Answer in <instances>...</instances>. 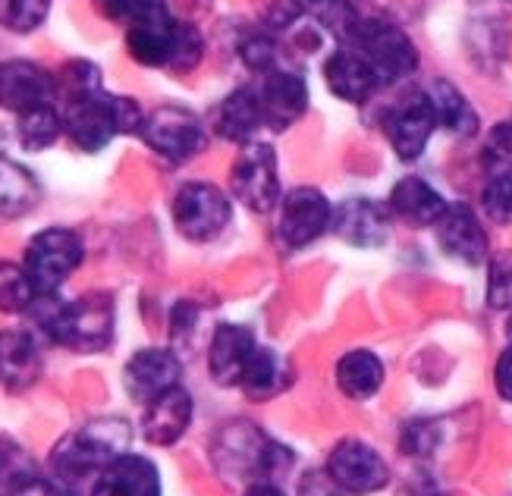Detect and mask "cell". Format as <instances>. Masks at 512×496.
<instances>
[{
	"instance_id": "6da1fadb",
	"label": "cell",
	"mask_w": 512,
	"mask_h": 496,
	"mask_svg": "<svg viewBox=\"0 0 512 496\" xmlns=\"http://www.w3.org/2000/svg\"><path fill=\"white\" fill-rule=\"evenodd\" d=\"M29 311L38 330L57 346L98 352L114 340V299L107 292H88L76 302H60L54 292V296H38Z\"/></svg>"
},
{
	"instance_id": "7a4b0ae2",
	"label": "cell",
	"mask_w": 512,
	"mask_h": 496,
	"mask_svg": "<svg viewBox=\"0 0 512 496\" xmlns=\"http://www.w3.org/2000/svg\"><path fill=\"white\" fill-rule=\"evenodd\" d=\"M211 462L217 475L230 484H258L283 475L293 465V453L274 443L261 427L249 421H230L211 440Z\"/></svg>"
},
{
	"instance_id": "3957f363",
	"label": "cell",
	"mask_w": 512,
	"mask_h": 496,
	"mask_svg": "<svg viewBox=\"0 0 512 496\" xmlns=\"http://www.w3.org/2000/svg\"><path fill=\"white\" fill-rule=\"evenodd\" d=\"M132 427L123 418H95L79 431L66 434L51 453V471L57 481H82L129 453Z\"/></svg>"
},
{
	"instance_id": "277c9868",
	"label": "cell",
	"mask_w": 512,
	"mask_h": 496,
	"mask_svg": "<svg viewBox=\"0 0 512 496\" xmlns=\"http://www.w3.org/2000/svg\"><path fill=\"white\" fill-rule=\"evenodd\" d=\"M60 114H63L70 142L88 154L107 148L117 135L142 132L145 126V114L139 101H132L126 95H107V92L63 107Z\"/></svg>"
},
{
	"instance_id": "5b68a950",
	"label": "cell",
	"mask_w": 512,
	"mask_h": 496,
	"mask_svg": "<svg viewBox=\"0 0 512 496\" xmlns=\"http://www.w3.org/2000/svg\"><path fill=\"white\" fill-rule=\"evenodd\" d=\"M349 48H355L374 66V73L381 76L384 85L409 79L418 66L415 41L390 19H362Z\"/></svg>"
},
{
	"instance_id": "8992f818",
	"label": "cell",
	"mask_w": 512,
	"mask_h": 496,
	"mask_svg": "<svg viewBox=\"0 0 512 496\" xmlns=\"http://www.w3.org/2000/svg\"><path fill=\"white\" fill-rule=\"evenodd\" d=\"M82 258H85V245L79 233L66 227H51L32 236V242L26 245L22 267H26V274L32 277L41 296H54V292L70 280L73 270L82 264Z\"/></svg>"
},
{
	"instance_id": "52a82bcc",
	"label": "cell",
	"mask_w": 512,
	"mask_h": 496,
	"mask_svg": "<svg viewBox=\"0 0 512 496\" xmlns=\"http://www.w3.org/2000/svg\"><path fill=\"white\" fill-rule=\"evenodd\" d=\"M230 198L211 183H186L173 195L176 233L189 242H214L230 227Z\"/></svg>"
},
{
	"instance_id": "ba28073f",
	"label": "cell",
	"mask_w": 512,
	"mask_h": 496,
	"mask_svg": "<svg viewBox=\"0 0 512 496\" xmlns=\"http://www.w3.org/2000/svg\"><path fill=\"white\" fill-rule=\"evenodd\" d=\"M230 192L239 205L255 214H267L280 205V176H277V154L264 142L242 145L230 170Z\"/></svg>"
},
{
	"instance_id": "9c48e42d",
	"label": "cell",
	"mask_w": 512,
	"mask_h": 496,
	"mask_svg": "<svg viewBox=\"0 0 512 496\" xmlns=\"http://www.w3.org/2000/svg\"><path fill=\"white\" fill-rule=\"evenodd\" d=\"M139 135L154 154L164 157L170 164H186L189 157H195L208 142L205 123L198 120L192 110L173 107V104H164L154 110V114H148Z\"/></svg>"
},
{
	"instance_id": "30bf717a",
	"label": "cell",
	"mask_w": 512,
	"mask_h": 496,
	"mask_svg": "<svg viewBox=\"0 0 512 496\" xmlns=\"http://www.w3.org/2000/svg\"><path fill=\"white\" fill-rule=\"evenodd\" d=\"M333 217L337 208H330L321 189L299 186L280 201V220H277V242L286 252H299V248L321 239L327 230H333Z\"/></svg>"
},
{
	"instance_id": "8fae6325",
	"label": "cell",
	"mask_w": 512,
	"mask_h": 496,
	"mask_svg": "<svg viewBox=\"0 0 512 496\" xmlns=\"http://www.w3.org/2000/svg\"><path fill=\"white\" fill-rule=\"evenodd\" d=\"M327 478L349 496H371L390 484V465L365 440H340L327 456Z\"/></svg>"
},
{
	"instance_id": "7c38bea8",
	"label": "cell",
	"mask_w": 512,
	"mask_h": 496,
	"mask_svg": "<svg viewBox=\"0 0 512 496\" xmlns=\"http://www.w3.org/2000/svg\"><path fill=\"white\" fill-rule=\"evenodd\" d=\"M440 126L437 107L431 92H412L409 98L396 101L384 114V132L399 161H418L425 145Z\"/></svg>"
},
{
	"instance_id": "4fadbf2b",
	"label": "cell",
	"mask_w": 512,
	"mask_h": 496,
	"mask_svg": "<svg viewBox=\"0 0 512 496\" xmlns=\"http://www.w3.org/2000/svg\"><path fill=\"white\" fill-rule=\"evenodd\" d=\"M126 390L139 405H148L167 390L180 387L183 362L170 349H142L126 362Z\"/></svg>"
},
{
	"instance_id": "5bb4252c",
	"label": "cell",
	"mask_w": 512,
	"mask_h": 496,
	"mask_svg": "<svg viewBox=\"0 0 512 496\" xmlns=\"http://www.w3.org/2000/svg\"><path fill=\"white\" fill-rule=\"evenodd\" d=\"M258 352V340L252 327L242 324H217L208 346V374L217 387H239L252 355Z\"/></svg>"
},
{
	"instance_id": "9a60e30c",
	"label": "cell",
	"mask_w": 512,
	"mask_h": 496,
	"mask_svg": "<svg viewBox=\"0 0 512 496\" xmlns=\"http://www.w3.org/2000/svg\"><path fill=\"white\" fill-rule=\"evenodd\" d=\"M0 101L13 114H26V110L44 107L57 101V82L54 73L41 70L38 63L29 60H10L0 73Z\"/></svg>"
},
{
	"instance_id": "2e32d148",
	"label": "cell",
	"mask_w": 512,
	"mask_h": 496,
	"mask_svg": "<svg viewBox=\"0 0 512 496\" xmlns=\"http://www.w3.org/2000/svg\"><path fill=\"white\" fill-rule=\"evenodd\" d=\"M434 230L447 258L469 264V267H478L481 261H487V233L481 227L475 208L462 205V201L459 205H450L447 214L437 220Z\"/></svg>"
},
{
	"instance_id": "e0dca14e",
	"label": "cell",
	"mask_w": 512,
	"mask_h": 496,
	"mask_svg": "<svg viewBox=\"0 0 512 496\" xmlns=\"http://www.w3.org/2000/svg\"><path fill=\"white\" fill-rule=\"evenodd\" d=\"M261 107H264V123L274 132H283L293 123H299L308 110V82L299 70H274L264 76L261 85Z\"/></svg>"
},
{
	"instance_id": "ac0fdd59",
	"label": "cell",
	"mask_w": 512,
	"mask_h": 496,
	"mask_svg": "<svg viewBox=\"0 0 512 496\" xmlns=\"http://www.w3.org/2000/svg\"><path fill=\"white\" fill-rule=\"evenodd\" d=\"M390 214L374 198H346L333 217V233L355 248H381L390 239Z\"/></svg>"
},
{
	"instance_id": "d6986e66",
	"label": "cell",
	"mask_w": 512,
	"mask_h": 496,
	"mask_svg": "<svg viewBox=\"0 0 512 496\" xmlns=\"http://www.w3.org/2000/svg\"><path fill=\"white\" fill-rule=\"evenodd\" d=\"M324 79L330 92L346 104H365L377 88H384L381 76L374 73V66L355 48H349V44H343V48H337L327 57Z\"/></svg>"
},
{
	"instance_id": "ffe728a7",
	"label": "cell",
	"mask_w": 512,
	"mask_h": 496,
	"mask_svg": "<svg viewBox=\"0 0 512 496\" xmlns=\"http://www.w3.org/2000/svg\"><path fill=\"white\" fill-rule=\"evenodd\" d=\"M92 496H161L158 465L145 456L126 453L95 475Z\"/></svg>"
},
{
	"instance_id": "44dd1931",
	"label": "cell",
	"mask_w": 512,
	"mask_h": 496,
	"mask_svg": "<svg viewBox=\"0 0 512 496\" xmlns=\"http://www.w3.org/2000/svg\"><path fill=\"white\" fill-rule=\"evenodd\" d=\"M192 396L183 387H173L154 402L142 405V434L154 446H173L192 424Z\"/></svg>"
},
{
	"instance_id": "7402d4cb",
	"label": "cell",
	"mask_w": 512,
	"mask_h": 496,
	"mask_svg": "<svg viewBox=\"0 0 512 496\" xmlns=\"http://www.w3.org/2000/svg\"><path fill=\"white\" fill-rule=\"evenodd\" d=\"M447 201H443V195L425 183L421 176H406L399 179V183L393 186L390 192V211L393 217H399L403 223H409V227L421 230V227H437V220L447 214Z\"/></svg>"
},
{
	"instance_id": "603a6c76",
	"label": "cell",
	"mask_w": 512,
	"mask_h": 496,
	"mask_svg": "<svg viewBox=\"0 0 512 496\" xmlns=\"http://www.w3.org/2000/svg\"><path fill=\"white\" fill-rule=\"evenodd\" d=\"M261 126H264V107H261V95L252 92V88H236L214 110V129L227 142L249 145L255 142V132Z\"/></svg>"
},
{
	"instance_id": "cb8c5ba5",
	"label": "cell",
	"mask_w": 512,
	"mask_h": 496,
	"mask_svg": "<svg viewBox=\"0 0 512 496\" xmlns=\"http://www.w3.org/2000/svg\"><path fill=\"white\" fill-rule=\"evenodd\" d=\"M289 383H293V368H289L286 358L277 349L258 346L246 374H242L239 390L246 393L252 402H271L289 390Z\"/></svg>"
},
{
	"instance_id": "d4e9b609",
	"label": "cell",
	"mask_w": 512,
	"mask_h": 496,
	"mask_svg": "<svg viewBox=\"0 0 512 496\" xmlns=\"http://www.w3.org/2000/svg\"><path fill=\"white\" fill-rule=\"evenodd\" d=\"M384 377H387L384 362L368 349H352L337 362V387L355 402L371 399L384 387Z\"/></svg>"
},
{
	"instance_id": "484cf974",
	"label": "cell",
	"mask_w": 512,
	"mask_h": 496,
	"mask_svg": "<svg viewBox=\"0 0 512 496\" xmlns=\"http://www.w3.org/2000/svg\"><path fill=\"white\" fill-rule=\"evenodd\" d=\"M4 387L10 393L29 390L41 377V352L35 346V336L26 330H10L4 336Z\"/></svg>"
},
{
	"instance_id": "4316f807",
	"label": "cell",
	"mask_w": 512,
	"mask_h": 496,
	"mask_svg": "<svg viewBox=\"0 0 512 496\" xmlns=\"http://www.w3.org/2000/svg\"><path fill=\"white\" fill-rule=\"evenodd\" d=\"M173 26L176 19H154L142 22V26L126 29V51L129 57L142 63V66H167L170 70V57H173Z\"/></svg>"
},
{
	"instance_id": "83f0119b",
	"label": "cell",
	"mask_w": 512,
	"mask_h": 496,
	"mask_svg": "<svg viewBox=\"0 0 512 496\" xmlns=\"http://www.w3.org/2000/svg\"><path fill=\"white\" fill-rule=\"evenodd\" d=\"M38 201L41 189L35 176L16 161H4V167H0V211H4V217L19 220L22 214L35 211Z\"/></svg>"
},
{
	"instance_id": "f1b7e54d",
	"label": "cell",
	"mask_w": 512,
	"mask_h": 496,
	"mask_svg": "<svg viewBox=\"0 0 512 496\" xmlns=\"http://www.w3.org/2000/svg\"><path fill=\"white\" fill-rule=\"evenodd\" d=\"M431 98H434V107H437V117H440V126L450 129L453 135H462V139H469V135L478 132V114L475 107L469 104L459 88L447 79H437L431 88Z\"/></svg>"
},
{
	"instance_id": "f546056e",
	"label": "cell",
	"mask_w": 512,
	"mask_h": 496,
	"mask_svg": "<svg viewBox=\"0 0 512 496\" xmlns=\"http://www.w3.org/2000/svg\"><path fill=\"white\" fill-rule=\"evenodd\" d=\"M54 82H57V104H60V110L104 92L101 70H98L95 63H88V60H66L60 70L54 73Z\"/></svg>"
},
{
	"instance_id": "4dcf8cb0",
	"label": "cell",
	"mask_w": 512,
	"mask_h": 496,
	"mask_svg": "<svg viewBox=\"0 0 512 496\" xmlns=\"http://www.w3.org/2000/svg\"><path fill=\"white\" fill-rule=\"evenodd\" d=\"M60 132H66V123L57 104H44L16 117V139L29 151L51 148L60 139Z\"/></svg>"
},
{
	"instance_id": "1f68e13d",
	"label": "cell",
	"mask_w": 512,
	"mask_h": 496,
	"mask_svg": "<svg viewBox=\"0 0 512 496\" xmlns=\"http://www.w3.org/2000/svg\"><path fill=\"white\" fill-rule=\"evenodd\" d=\"M92 4L101 16H107L110 22H120L126 29L170 16L164 0H92Z\"/></svg>"
},
{
	"instance_id": "d6a6232c",
	"label": "cell",
	"mask_w": 512,
	"mask_h": 496,
	"mask_svg": "<svg viewBox=\"0 0 512 496\" xmlns=\"http://www.w3.org/2000/svg\"><path fill=\"white\" fill-rule=\"evenodd\" d=\"M443 443V424L431 421V418H415L403 427V437H399V446L403 453L412 459H431Z\"/></svg>"
},
{
	"instance_id": "836d02e7",
	"label": "cell",
	"mask_w": 512,
	"mask_h": 496,
	"mask_svg": "<svg viewBox=\"0 0 512 496\" xmlns=\"http://www.w3.org/2000/svg\"><path fill=\"white\" fill-rule=\"evenodd\" d=\"M239 57L252 73H261V76H271L274 70H280V44L267 32H252L242 38Z\"/></svg>"
},
{
	"instance_id": "e575fe53",
	"label": "cell",
	"mask_w": 512,
	"mask_h": 496,
	"mask_svg": "<svg viewBox=\"0 0 512 496\" xmlns=\"http://www.w3.org/2000/svg\"><path fill=\"white\" fill-rule=\"evenodd\" d=\"M205 57V38L189 22L176 19L173 26V57H170V70L173 73H189L198 66V60Z\"/></svg>"
},
{
	"instance_id": "d590c367",
	"label": "cell",
	"mask_w": 512,
	"mask_h": 496,
	"mask_svg": "<svg viewBox=\"0 0 512 496\" xmlns=\"http://www.w3.org/2000/svg\"><path fill=\"white\" fill-rule=\"evenodd\" d=\"M0 289H4L7 311H29L41 296L32 277L26 274V267H16V264H4V270H0Z\"/></svg>"
},
{
	"instance_id": "8d00e7d4",
	"label": "cell",
	"mask_w": 512,
	"mask_h": 496,
	"mask_svg": "<svg viewBox=\"0 0 512 496\" xmlns=\"http://www.w3.org/2000/svg\"><path fill=\"white\" fill-rule=\"evenodd\" d=\"M481 205H484V214L491 217L494 223L509 227V223H512V170H503V173L491 176V183L484 186Z\"/></svg>"
},
{
	"instance_id": "74e56055",
	"label": "cell",
	"mask_w": 512,
	"mask_h": 496,
	"mask_svg": "<svg viewBox=\"0 0 512 496\" xmlns=\"http://www.w3.org/2000/svg\"><path fill=\"white\" fill-rule=\"evenodd\" d=\"M51 0H4V26L16 35L35 32L48 19Z\"/></svg>"
},
{
	"instance_id": "f35d334b",
	"label": "cell",
	"mask_w": 512,
	"mask_h": 496,
	"mask_svg": "<svg viewBox=\"0 0 512 496\" xmlns=\"http://www.w3.org/2000/svg\"><path fill=\"white\" fill-rule=\"evenodd\" d=\"M481 161L487 170H491V176L512 170V120H503L487 132L484 148H481Z\"/></svg>"
},
{
	"instance_id": "ab89813d",
	"label": "cell",
	"mask_w": 512,
	"mask_h": 496,
	"mask_svg": "<svg viewBox=\"0 0 512 496\" xmlns=\"http://www.w3.org/2000/svg\"><path fill=\"white\" fill-rule=\"evenodd\" d=\"M487 305L512 308V255H500L491 261V277H487Z\"/></svg>"
},
{
	"instance_id": "60d3db41",
	"label": "cell",
	"mask_w": 512,
	"mask_h": 496,
	"mask_svg": "<svg viewBox=\"0 0 512 496\" xmlns=\"http://www.w3.org/2000/svg\"><path fill=\"white\" fill-rule=\"evenodd\" d=\"M494 383H497V393H500L506 402H512V340H509V346H506V349L500 352V358H497Z\"/></svg>"
},
{
	"instance_id": "b9f144b4",
	"label": "cell",
	"mask_w": 512,
	"mask_h": 496,
	"mask_svg": "<svg viewBox=\"0 0 512 496\" xmlns=\"http://www.w3.org/2000/svg\"><path fill=\"white\" fill-rule=\"evenodd\" d=\"M246 496H286V493L274 481H258V484H249Z\"/></svg>"
},
{
	"instance_id": "7bdbcfd3",
	"label": "cell",
	"mask_w": 512,
	"mask_h": 496,
	"mask_svg": "<svg viewBox=\"0 0 512 496\" xmlns=\"http://www.w3.org/2000/svg\"><path fill=\"white\" fill-rule=\"evenodd\" d=\"M506 336L512 340V308H509V318H506Z\"/></svg>"
},
{
	"instance_id": "ee69618b",
	"label": "cell",
	"mask_w": 512,
	"mask_h": 496,
	"mask_svg": "<svg viewBox=\"0 0 512 496\" xmlns=\"http://www.w3.org/2000/svg\"><path fill=\"white\" fill-rule=\"evenodd\" d=\"M299 4H305V10H308L311 4H318V0H299Z\"/></svg>"
}]
</instances>
